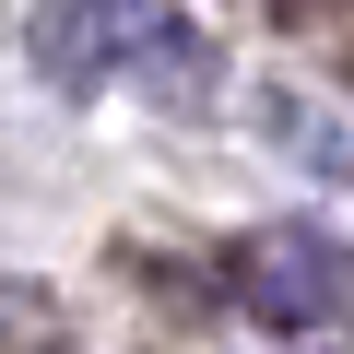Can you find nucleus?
<instances>
[{"instance_id":"1","label":"nucleus","mask_w":354,"mask_h":354,"mask_svg":"<svg viewBox=\"0 0 354 354\" xmlns=\"http://www.w3.org/2000/svg\"><path fill=\"white\" fill-rule=\"evenodd\" d=\"M36 71L59 83V95H118V83H142L153 106H201L213 83H225V59H213V36L177 12V0H36Z\"/></svg>"},{"instance_id":"2","label":"nucleus","mask_w":354,"mask_h":354,"mask_svg":"<svg viewBox=\"0 0 354 354\" xmlns=\"http://www.w3.org/2000/svg\"><path fill=\"white\" fill-rule=\"evenodd\" d=\"M225 283L260 330H354V236L330 225H248L225 248Z\"/></svg>"},{"instance_id":"3","label":"nucleus","mask_w":354,"mask_h":354,"mask_svg":"<svg viewBox=\"0 0 354 354\" xmlns=\"http://www.w3.org/2000/svg\"><path fill=\"white\" fill-rule=\"evenodd\" d=\"M0 354H24V342H12V330H0Z\"/></svg>"}]
</instances>
